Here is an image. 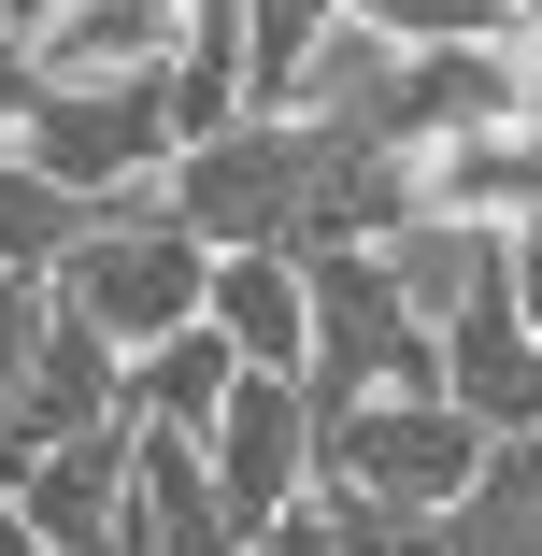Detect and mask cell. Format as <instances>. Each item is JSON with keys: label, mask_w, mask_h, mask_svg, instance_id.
Listing matches in <instances>:
<instances>
[{"label": "cell", "mask_w": 542, "mask_h": 556, "mask_svg": "<svg viewBox=\"0 0 542 556\" xmlns=\"http://www.w3.org/2000/svg\"><path fill=\"white\" fill-rule=\"evenodd\" d=\"M43 286H58V314L86 328V343L157 357L172 328H200L214 257H200V229H186V214H172V186H143V200H100V214H86V243H72Z\"/></svg>", "instance_id": "cell-1"}, {"label": "cell", "mask_w": 542, "mask_h": 556, "mask_svg": "<svg viewBox=\"0 0 542 556\" xmlns=\"http://www.w3.org/2000/svg\"><path fill=\"white\" fill-rule=\"evenodd\" d=\"M329 172H343V143L314 115H229L214 143L172 157V214L200 229V257H300Z\"/></svg>", "instance_id": "cell-2"}, {"label": "cell", "mask_w": 542, "mask_h": 556, "mask_svg": "<svg viewBox=\"0 0 542 556\" xmlns=\"http://www.w3.org/2000/svg\"><path fill=\"white\" fill-rule=\"evenodd\" d=\"M314 271V414H343V400H443V328H428L400 300V271L371 243H329V257H300Z\"/></svg>", "instance_id": "cell-3"}, {"label": "cell", "mask_w": 542, "mask_h": 556, "mask_svg": "<svg viewBox=\"0 0 542 556\" xmlns=\"http://www.w3.org/2000/svg\"><path fill=\"white\" fill-rule=\"evenodd\" d=\"M15 157H29L43 186H72L86 214H100V200H143V186H172V157H186V129H172V72L43 86V100H29V129H15Z\"/></svg>", "instance_id": "cell-4"}, {"label": "cell", "mask_w": 542, "mask_h": 556, "mask_svg": "<svg viewBox=\"0 0 542 556\" xmlns=\"http://www.w3.org/2000/svg\"><path fill=\"white\" fill-rule=\"evenodd\" d=\"M500 442L457 414V400H343L314 414V485H371V500H414V514H457L486 485Z\"/></svg>", "instance_id": "cell-5"}, {"label": "cell", "mask_w": 542, "mask_h": 556, "mask_svg": "<svg viewBox=\"0 0 542 556\" xmlns=\"http://www.w3.org/2000/svg\"><path fill=\"white\" fill-rule=\"evenodd\" d=\"M200 471H214V514H229V542L286 528L314 500V386L300 371H243L229 414L200 428Z\"/></svg>", "instance_id": "cell-6"}, {"label": "cell", "mask_w": 542, "mask_h": 556, "mask_svg": "<svg viewBox=\"0 0 542 556\" xmlns=\"http://www.w3.org/2000/svg\"><path fill=\"white\" fill-rule=\"evenodd\" d=\"M129 457H143V428H86V442H58V457H29L0 500L29 514L43 556H115L129 542Z\"/></svg>", "instance_id": "cell-7"}, {"label": "cell", "mask_w": 542, "mask_h": 556, "mask_svg": "<svg viewBox=\"0 0 542 556\" xmlns=\"http://www.w3.org/2000/svg\"><path fill=\"white\" fill-rule=\"evenodd\" d=\"M443 400H457L486 442H542V343H528L514 286H486V300L443 314Z\"/></svg>", "instance_id": "cell-8"}, {"label": "cell", "mask_w": 542, "mask_h": 556, "mask_svg": "<svg viewBox=\"0 0 542 556\" xmlns=\"http://www.w3.org/2000/svg\"><path fill=\"white\" fill-rule=\"evenodd\" d=\"M214 343L243 371H314V271L300 257H214Z\"/></svg>", "instance_id": "cell-9"}, {"label": "cell", "mask_w": 542, "mask_h": 556, "mask_svg": "<svg viewBox=\"0 0 542 556\" xmlns=\"http://www.w3.org/2000/svg\"><path fill=\"white\" fill-rule=\"evenodd\" d=\"M129 542H143V556H243V542H229V514H214L200 442L143 428V457H129Z\"/></svg>", "instance_id": "cell-10"}, {"label": "cell", "mask_w": 542, "mask_h": 556, "mask_svg": "<svg viewBox=\"0 0 542 556\" xmlns=\"http://www.w3.org/2000/svg\"><path fill=\"white\" fill-rule=\"evenodd\" d=\"M371 257L400 271V300H414L428 328H443L457 300H486V286H500V229H457V214H400Z\"/></svg>", "instance_id": "cell-11"}, {"label": "cell", "mask_w": 542, "mask_h": 556, "mask_svg": "<svg viewBox=\"0 0 542 556\" xmlns=\"http://www.w3.org/2000/svg\"><path fill=\"white\" fill-rule=\"evenodd\" d=\"M229 386H243V357L214 343V314H200V328H172L157 357H129V414H143V428H172V442H200L214 414H229Z\"/></svg>", "instance_id": "cell-12"}, {"label": "cell", "mask_w": 542, "mask_h": 556, "mask_svg": "<svg viewBox=\"0 0 542 556\" xmlns=\"http://www.w3.org/2000/svg\"><path fill=\"white\" fill-rule=\"evenodd\" d=\"M314 528H329V556H457V514H414L371 485H314Z\"/></svg>", "instance_id": "cell-13"}, {"label": "cell", "mask_w": 542, "mask_h": 556, "mask_svg": "<svg viewBox=\"0 0 542 556\" xmlns=\"http://www.w3.org/2000/svg\"><path fill=\"white\" fill-rule=\"evenodd\" d=\"M314 29H329V0H243V115H286L300 100Z\"/></svg>", "instance_id": "cell-14"}, {"label": "cell", "mask_w": 542, "mask_h": 556, "mask_svg": "<svg viewBox=\"0 0 542 556\" xmlns=\"http://www.w3.org/2000/svg\"><path fill=\"white\" fill-rule=\"evenodd\" d=\"M329 15H357V29H386V43H500V29H528L514 0H329Z\"/></svg>", "instance_id": "cell-15"}, {"label": "cell", "mask_w": 542, "mask_h": 556, "mask_svg": "<svg viewBox=\"0 0 542 556\" xmlns=\"http://www.w3.org/2000/svg\"><path fill=\"white\" fill-rule=\"evenodd\" d=\"M43 328H58V286L43 271H0V414H15V386L43 371Z\"/></svg>", "instance_id": "cell-16"}, {"label": "cell", "mask_w": 542, "mask_h": 556, "mask_svg": "<svg viewBox=\"0 0 542 556\" xmlns=\"http://www.w3.org/2000/svg\"><path fill=\"white\" fill-rule=\"evenodd\" d=\"M29 100H43V58H29V29H0V143L29 129Z\"/></svg>", "instance_id": "cell-17"}, {"label": "cell", "mask_w": 542, "mask_h": 556, "mask_svg": "<svg viewBox=\"0 0 542 556\" xmlns=\"http://www.w3.org/2000/svg\"><path fill=\"white\" fill-rule=\"evenodd\" d=\"M500 286H514V314H528V343H542V214L500 243Z\"/></svg>", "instance_id": "cell-18"}, {"label": "cell", "mask_w": 542, "mask_h": 556, "mask_svg": "<svg viewBox=\"0 0 542 556\" xmlns=\"http://www.w3.org/2000/svg\"><path fill=\"white\" fill-rule=\"evenodd\" d=\"M243 556H329V528H314V500H300V514H286V528H257V542H243Z\"/></svg>", "instance_id": "cell-19"}, {"label": "cell", "mask_w": 542, "mask_h": 556, "mask_svg": "<svg viewBox=\"0 0 542 556\" xmlns=\"http://www.w3.org/2000/svg\"><path fill=\"white\" fill-rule=\"evenodd\" d=\"M0 556H43V542H29V514H15V500H0Z\"/></svg>", "instance_id": "cell-20"}, {"label": "cell", "mask_w": 542, "mask_h": 556, "mask_svg": "<svg viewBox=\"0 0 542 556\" xmlns=\"http://www.w3.org/2000/svg\"><path fill=\"white\" fill-rule=\"evenodd\" d=\"M528 129H542V15H528Z\"/></svg>", "instance_id": "cell-21"}]
</instances>
